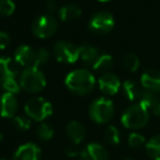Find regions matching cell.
<instances>
[{
    "label": "cell",
    "mask_w": 160,
    "mask_h": 160,
    "mask_svg": "<svg viewBox=\"0 0 160 160\" xmlns=\"http://www.w3.org/2000/svg\"><path fill=\"white\" fill-rule=\"evenodd\" d=\"M65 85L72 93L77 96H85L94 89L96 78L87 69H76L66 76Z\"/></svg>",
    "instance_id": "1"
},
{
    "label": "cell",
    "mask_w": 160,
    "mask_h": 160,
    "mask_svg": "<svg viewBox=\"0 0 160 160\" xmlns=\"http://www.w3.org/2000/svg\"><path fill=\"white\" fill-rule=\"evenodd\" d=\"M21 89L29 93H38L46 86V78L42 70L36 67L25 68L19 77Z\"/></svg>",
    "instance_id": "2"
},
{
    "label": "cell",
    "mask_w": 160,
    "mask_h": 160,
    "mask_svg": "<svg viewBox=\"0 0 160 160\" xmlns=\"http://www.w3.org/2000/svg\"><path fill=\"white\" fill-rule=\"evenodd\" d=\"M149 110L139 102L127 108L121 118V122L126 128H142L148 123Z\"/></svg>",
    "instance_id": "3"
},
{
    "label": "cell",
    "mask_w": 160,
    "mask_h": 160,
    "mask_svg": "<svg viewBox=\"0 0 160 160\" xmlns=\"http://www.w3.org/2000/svg\"><path fill=\"white\" fill-rule=\"evenodd\" d=\"M24 111L31 120L42 122L53 114V105L42 97H34L25 103Z\"/></svg>",
    "instance_id": "4"
},
{
    "label": "cell",
    "mask_w": 160,
    "mask_h": 160,
    "mask_svg": "<svg viewBox=\"0 0 160 160\" xmlns=\"http://www.w3.org/2000/svg\"><path fill=\"white\" fill-rule=\"evenodd\" d=\"M89 115L90 118L98 124H105L110 122L114 115L113 102L105 98L97 99L90 104Z\"/></svg>",
    "instance_id": "5"
},
{
    "label": "cell",
    "mask_w": 160,
    "mask_h": 160,
    "mask_svg": "<svg viewBox=\"0 0 160 160\" xmlns=\"http://www.w3.org/2000/svg\"><path fill=\"white\" fill-rule=\"evenodd\" d=\"M58 22L52 14L40 16L32 23V32L38 38H52L56 33Z\"/></svg>",
    "instance_id": "6"
},
{
    "label": "cell",
    "mask_w": 160,
    "mask_h": 160,
    "mask_svg": "<svg viewBox=\"0 0 160 160\" xmlns=\"http://www.w3.org/2000/svg\"><path fill=\"white\" fill-rule=\"evenodd\" d=\"M55 58L62 64H73L80 58L79 47L67 41H59L53 47Z\"/></svg>",
    "instance_id": "7"
},
{
    "label": "cell",
    "mask_w": 160,
    "mask_h": 160,
    "mask_svg": "<svg viewBox=\"0 0 160 160\" xmlns=\"http://www.w3.org/2000/svg\"><path fill=\"white\" fill-rule=\"evenodd\" d=\"M115 21L110 12L100 11L93 14L89 21V29L97 34H108L114 28Z\"/></svg>",
    "instance_id": "8"
},
{
    "label": "cell",
    "mask_w": 160,
    "mask_h": 160,
    "mask_svg": "<svg viewBox=\"0 0 160 160\" xmlns=\"http://www.w3.org/2000/svg\"><path fill=\"white\" fill-rule=\"evenodd\" d=\"M36 49L29 45H20L14 52V59L23 68L35 67Z\"/></svg>",
    "instance_id": "9"
},
{
    "label": "cell",
    "mask_w": 160,
    "mask_h": 160,
    "mask_svg": "<svg viewBox=\"0 0 160 160\" xmlns=\"http://www.w3.org/2000/svg\"><path fill=\"white\" fill-rule=\"evenodd\" d=\"M80 160H109V153L102 145L90 142L80 151Z\"/></svg>",
    "instance_id": "10"
},
{
    "label": "cell",
    "mask_w": 160,
    "mask_h": 160,
    "mask_svg": "<svg viewBox=\"0 0 160 160\" xmlns=\"http://www.w3.org/2000/svg\"><path fill=\"white\" fill-rule=\"evenodd\" d=\"M99 88L107 96H114L121 88V81L114 73L105 72L99 78Z\"/></svg>",
    "instance_id": "11"
},
{
    "label": "cell",
    "mask_w": 160,
    "mask_h": 160,
    "mask_svg": "<svg viewBox=\"0 0 160 160\" xmlns=\"http://www.w3.org/2000/svg\"><path fill=\"white\" fill-rule=\"evenodd\" d=\"M18 111V100L14 94L5 92L0 96V116L11 118L16 116Z\"/></svg>",
    "instance_id": "12"
},
{
    "label": "cell",
    "mask_w": 160,
    "mask_h": 160,
    "mask_svg": "<svg viewBox=\"0 0 160 160\" xmlns=\"http://www.w3.org/2000/svg\"><path fill=\"white\" fill-rule=\"evenodd\" d=\"M140 83L145 90L153 93L160 92V71L157 69H148L142 75Z\"/></svg>",
    "instance_id": "13"
},
{
    "label": "cell",
    "mask_w": 160,
    "mask_h": 160,
    "mask_svg": "<svg viewBox=\"0 0 160 160\" xmlns=\"http://www.w3.org/2000/svg\"><path fill=\"white\" fill-rule=\"evenodd\" d=\"M41 149L33 142H28L18 148L12 160H40Z\"/></svg>",
    "instance_id": "14"
},
{
    "label": "cell",
    "mask_w": 160,
    "mask_h": 160,
    "mask_svg": "<svg viewBox=\"0 0 160 160\" xmlns=\"http://www.w3.org/2000/svg\"><path fill=\"white\" fill-rule=\"evenodd\" d=\"M20 68L21 66L14 58L0 57V78H16L20 73Z\"/></svg>",
    "instance_id": "15"
},
{
    "label": "cell",
    "mask_w": 160,
    "mask_h": 160,
    "mask_svg": "<svg viewBox=\"0 0 160 160\" xmlns=\"http://www.w3.org/2000/svg\"><path fill=\"white\" fill-rule=\"evenodd\" d=\"M66 133L73 145L82 142L86 138V128L81 123L72 121L66 127Z\"/></svg>",
    "instance_id": "16"
},
{
    "label": "cell",
    "mask_w": 160,
    "mask_h": 160,
    "mask_svg": "<svg viewBox=\"0 0 160 160\" xmlns=\"http://www.w3.org/2000/svg\"><path fill=\"white\" fill-rule=\"evenodd\" d=\"M101 52L99 51L97 47L92 46L90 44H85L80 45L79 46V56L80 58L82 59V62L85 64L89 65V66H92V65L96 62V60L100 57Z\"/></svg>",
    "instance_id": "17"
},
{
    "label": "cell",
    "mask_w": 160,
    "mask_h": 160,
    "mask_svg": "<svg viewBox=\"0 0 160 160\" xmlns=\"http://www.w3.org/2000/svg\"><path fill=\"white\" fill-rule=\"evenodd\" d=\"M82 14V10L79 6L73 5V3H69V5H65L58 10V17L62 21L65 22H70Z\"/></svg>",
    "instance_id": "18"
},
{
    "label": "cell",
    "mask_w": 160,
    "mask_h": 160,
    "mask_svg": "<svg viewBox=\"0 0 160 160\" xmlns=\"http://www.w3.org/2000/svg\"><path fill=\"white\" fill-rule=\"evenodd\" d=\"M123 92H124L125 97L131 101L139 100L140 96H142V89L139 87L137 82L133 81V80H126L123 83Z\"/></svg>",
    "instance_id": "19"
},
{
    "label": "cell",
    "mask_w": 160,
    "mask_h": 160,
    "mask_svg": "<svg viewBox=\"0 0 160 160\" xmlns=\"http://www.w3.org/2000/svg\"><path fill=\"white\" fill-rule=\"evenodd\" d=\"M91 67L93 68V70L98 72H109L110 69L113 67V58L109 54H101L100 57L96 60V62Z\"/></svg>",
    "instance_id": "20"
},
{
    "label": "cell",
    "mask_w": 160,
    "mask_h": 160,
    "mask_svg": "<svg viewBox=\"0 0 160 160\" xmlns=\"http://www.w3.org/2000/svg\"><path fill=\"white\" fill-rule=\"evenodd\" d=\"M146 151L153 160H160V134L152 137L146 144Z\"/></svg>",
    "instance_id": "21"
},
{
    "label": "cell",
    "mask_w": 160,
    "mask_h": 160,
    "mask_svg": "<svg viewBox=\"0 0 160 160\" xmlns=\"http://www.w3.org/2000/svg\"><path fill=\"white\" fill-rule=\"evenodd\" d=\"M0 83L2 86L5 92L17 94L21 90L20 83L19 81H17L16 78H0Z\"/></svg>",
    "instance_id": "22"
},
{
    "label": "cell",
    "mask_w": 160,
    "mask_h": 160,
    "mask_svg": "<svg viewBox=\"0 0 160 160\" xmlns=\"http://www.w3.org/2000/svg\"><path fill=\"white\" fill-rule=\"evenodd\" d=\"M104 139L110 145H118L121 140L118 129L113 125H110L109 127H107V129L104 132Z\"/></svg>",
    "instance_id": "23"
},
{
    "label": "cell",
    "mask_w": 160,
    "mask_h": 160,
    "mask_svg": "<svg viewBox=\"0 0 160 160\" xmlns=\"http://www.w3.org/2000/svg\"><path fill=\"white\" fill-rule=\"evenodd\" d=\"M123 66L126 70L134 72L138 69L139 67V58L135 55V54H127L124 58H123Z\"/></svg>",
    "instance_id": "24"
},
{
    "label": "cell",
    "mask_w": 160,
    "mask_h": 160,
    "mask_svg": "<svg viewBox=\"0 0 160 160\" xmlns=\"http://www.w3.org/2000/svg\"><path fill=\"white\" fill-rule=\"evenodd\" d=\"M36 134H38V137L41 140H49L54 136V131L48 124L46 123H42V124L38 125V129H36Z\"/></svg>",
    "instance_id": "25"
},
{
    "label": "cell",
    "mask_w": 160,
    "mask_h": 160,
    "mask_svg": "<svg viewBox=\"0 0 160 160\" xmlns=\"http://www.w3.org/2000/svg\"><path fill=\"white\" fill-rule=\"evenodd\" d=\"M12 124L19 131H28V129L31 128V118L29 116H14Z\"/></svg>",
    "instance_id": "26"
},
{
    "label": "cell",
    "mask_w": 160,
    "mask_h": 160,
    "mask_svg": "<svg viewBox=\"0 0 160 160\" xmlns=\"http://www.w3.org/2000/svg\"><path fill=\"white\" fill-rule=\"evenodd\" d=\"M16 5L12 0H0V16L10 17L14 13Z\"/></svg>",
    "instance_id": "27"
},
{
    "label": "cell",
    "mask_w": 160,
    "mask_h": 160,
    "mask_svg": "<svg viewBox=\"0 0 160 160\" xmlns=\"http://www.w3.org/2000/svg\"><path fill=\"white\" fill-rule=\"evenodd\" d=\"M51 54L47 49L45 48H38L36 49V57H35V67L38 68L42 65H45L49 60Z\"/></svg>",
    "instance_id": "28"
},
{
    "label": "cell",
    "mask_w": 160,
    "mask_h": 160,
    "mask_svg": "<svg viewBox=\"0 0 160 160\" xmlns=\"http://www.w3.org/2000/svg\"><path fill=\"white\" fill-rule=\"evenodd\" d=\"M145 142H146L145 137L138 133H132L131 135L128 136V145L134 149L142 147L145 145Z\"/></svg>",
    "instance_id": "29"
},
{
    "label": "cell",
    "mask_w": 160,
    "mask_h": 160,
    "mask_svg": "<svg viewBox=\"0 0 160 160\" xmlns=\"http://www.w3.org/2000/svg\"><path fill=\"white\" fill-rule=\"evenodd\" d=\"M11 38L7 32H0V49H6L9 46Z\"/></svg>",
    "instance_id": "30"
},
{
    "label": "cell",
    "mask_w": 160,
    "mask_h": 160,
    "mask_svg": "<svg viewBox=\"0 0 160 160\" xmlns=\"http://www.w3.org/2000/svg\"><path fill=\"white\" fill-rule=\"evenodd\" d=\"M149 111H151L155 115H157V116L160 115V96L155 97L150 108H149Z\"/></svg>",
    "instance_id": "31"
},
{
    "label": "cell",
    "mask_w": 160,
    "mask_h": 160,
    "mask_svg": "<svg viewBox=\"0 0 160 160\" xmlns=\"http://www.w3.org/2000/svg\"><path fill=\"white\" fill-rule=\"evenodd\" d=\"M45 10H46L47 14H52L57 10V3L55 0H48L45 5Z\"/></svg>",
    "instance_id": "32"
},
{
    "label": "cell",
    "mask_w": 160,
    "mask_h": 160,
    "mask_svg": "<svg viewBox=\"0 0 160 160\" xmlns=\"http://www.w3.org/2000/svg\"><path fill=\"white\" fill-rule=\"evenodd\" d=\"M65 152H66V155L68 156V157H76V156L80 155V152L78 151V149L76 148L75 146L67 147L66 150H65Z\"/></svg>",
    "instance_id": "33"
},
{
    "label": "cell",
    "mask_w": 160,
    "mask_h": 160,
    "mask_svg": "<svg viewBox=\"0 0 160 160\" xmlns=\"http://www.w3.org/2000/svg\"><path fill=\"white\" fill-rule=\"evenodd\" d=\"M100 2H109V1H111V0H99Z\"/></svg>",
    "instance_id": "34"
},
{
    "label": "cell",
    "mask_w": 160,
    "mask_h": 160,
    "mask_svg": "<svg viewBox=\"0 0 160 160\" xmlns=\"http://www.w3.org/2000/svg\"><path fill=\"white\" fill-rule=\"evenodd\" d=\"M2 140V134H1V132H0V142Z\"/></svg>",
    "instance_id": "35"
},
{
    "label": "cell",
    "mask_w": 160,
    "mask_h": 160,
    "mask_svg": "<svg viewBox=\"0 0 160 160\" xmlns=\"http://www.w3.org/2000/svg\"><path fill=\"white\" fill-rule=\"evenodd\" d=\"M124 160H133L132 158H126V159H124Z\"/></svg>",
    "instance_id": "36"
},
{
    "label": "cell",
    "mask_w": 160,
    "mask_h": 160,
    "mask_svg": "<svg viewBox=\"0 0 160 160\" xmlns=\"http://www.w3.org/2000/svg\"><path fill=\"white\" fill-rule=\"evenodd\" d=\"M0 160H7V159H0Z\"/></svg>",
    "instance_id": "37"
}]
</instances>
